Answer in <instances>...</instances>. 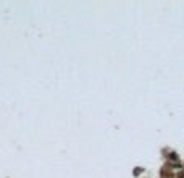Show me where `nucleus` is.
<instances>
[{
	"mask_svg": "<svg viewBox=\"0 0 184 178\" xmlns=\"http://www.w3.org/2000/svg\"><path fill=\"white\" fill-rule=\"evenodd\" d=\"M179 178H184V173H183V175H181V177H179Z\"/></svg>",
	"mask_w": 184,
	"mask_h": 178,
	"instance_id": "f257e3e1",
	"label": "nucleus"
}]
</instances>
